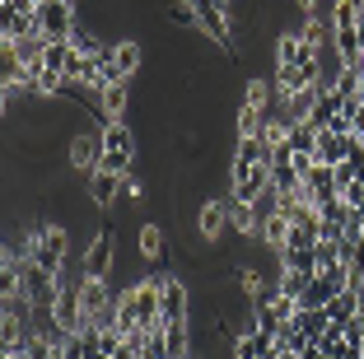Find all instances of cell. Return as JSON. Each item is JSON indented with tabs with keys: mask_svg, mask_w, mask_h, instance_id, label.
<instances>
[{
	"mask_svg": "<svg viewBox=\"0 0 364 359\" xmlns=\"http://www.w3.org/2000/svg\"><path fill=\"white\" fill-rule=\"evenodd\" d=\"M33 23H38V33H43L47 43L75 38V0H43L33 10Z\"/></svg>",
	"mask_w": 364,
	"mask_h": 359,
	"instance_id": "cell-2",
	"label": "cell"
},
{
	"mask_svg": "<svg viewBox=\"0 0 364 359\" xmlns=\"http://www.w3.org/2000/svg\"><path fill=\"white\" fill-rule=\"evenodd\" d=\"M299 10H304V14H313V10H318V0H299Z\"/></svg>",
	"mask_w": 364,
	"mask_h": 359,
	"instance_id": "cell-14",
	"label": "cell"
},
{
	"mask_svg": "<svg viewBox=\"0 0 364 359\" xmlns=\"http://www.w3.org/2000/svg\"><path fill=\"white\" fill-rule=\"evenodd\" d=\"M140 43L136 38H127V43H112V70H117V80H131V75L140 70Z\"/></svg>",
	"mask_w": 364,
	"mask_h": 359,
	"instance_id": "cell-11",
	"label": "cell"
},
{
	"mask_svg": "<svg viewBox=\"0 0 364 359\" xmlns=\"http://www.w3.org/2000/svg\"><path fill=\"white\" fill-rule=\"evenodd\" d=\"M229 224H234L238 233H262L257 205H243V201H229Z\"/></svg>",
	"mask_w": 364,
	"mask_h": 359,
	"instance_id": "cell-12",
	"label": "cell"
},
{
	"mask_svg": "<svg viewBox=\"0 0 364 359\" xmlns=\"http://www.w3.org/2000/svg\"><path fill=\"white\" fill-rule=\"evenodd\" d=\"M360 103H364V75H360Z\"/></svg>",
	"mask_w": 364,
	"mask_h": 359,
	"instance_id": "cell-15",
	"label": "cell"
},
{
	"mask_svg": "<svg viewBox=\"0 0 364 359\" xmlns=\"http://www.w3.org/2000/svg\"><path fill=\"white\" fill-rule=\"evenodd\" d=\"M80 275H85V280H107V275H112V233H98L94 243L85 247Z\"/></svg>",
	"mask_w": 364,
	"mask_h": 359,
	"instance_id": "cell-6",
	"label": "cell"
},
{
	"mask_svg": "<svg viewBox=\"0 0 364 359\" xmlns=\"http://www.w3.org/2000/svg\"><path fill=\"white\" fill-rule=\"evenodd\" d=\"M187 308H192L187 285H182V280H173V275H164V280H159V313H164V327H173V322H187Z\"/></svg>",
	"mask_w": 364,
	"mask_h": 359,
	"instance_id": "cell-5",
	"label": "cell"
},
{
	"mask_svg": "<svg viewBox=\"0 0 364 359\" xmlns=\"http://www.w3.org/2000/svg\"><path fill=\"white\" fill-rule=\"evenodd\" d=\"M98 98V117H103V127L107 122H127V80H117V85H107Z\"/></svg>",
	"mask_w": 364,
	"mask_h": 359,
	"instance_id": "cell-9",
	"label": "cell"
},
{
	"mask_svg": "<svg viewBox=\"0 0 364 359\" xmlns=\"http://www.w3.org/2000/svg\"><path fill=\"white\" fill-rule=\"evenodd\" d=\"M131 159H136V136H131V127L127 122H107L103 127V164H98V168L127 178Z\"/></svg>",
	"mask_w": 364,
	"mask_h": 359,
	"instance_id": "cell-3",
	"label": "cell"
},
{
	"mask_svg": "<svg viewBox=\"0 0 364 359\" xmlns=\"http://www.w3.org/2000/svg\"><path fill=\"white\" fill-rule=\"evenodd\" d=\"M103 164V131H80L70 140V168L75 173H98Z\"/></svg>",
	"mask_w": 364,
	"mask_h": 359,
	"instance_id": "cell-4",
	"label": "cell"
},
{
	"mask_svg": "<svg viewBox=\"0 0 364 359\" xmlns=\"http://www.w3.org/2000/svg\"><path fill=\"white\" fill-rule=\"evenodd\" d=\"M122 191H127V178L122 173H89V201L98 205V210H112V201H117Z\"/></svg>",
	"mask_w": 364,
	"mask_h": 359,
	"instance_id": "cell-7",
	"label": "cell"
},
{
	"mask_svg": "<svg viewBox=\"0 0 364 359\" xmlns=\"http://www.w3.org/2000/svg\"><path fill=\"white\" fill-rule=\"evenodd\" d=\"M196 229H201L205 243H220L225 229H229V196H225V201H205L201 215H196Z\"/></svg>",
	"mask_w": 364,
	"mask_h": 359,
	"instance_id": "cell-8",
	"label": "cell"
},
{
	"mask_svg": "<svg viewBox=\"0 0 364 359\" xmlns=\"http://www.w3.org/2000/svg\"><path fill=\"white\" fill-rule=\"evenodd\" d=\"M28 262L43 266L47 275H61V266H65V229H61V224H43V229H33Z\"/></svg>",
	"mask_w": 364,
	"mask_h": 359,
	"instance_id": "cell-1",
	"label": "cell"
},
{
	"mask_svg": "<svg viewBox=\"0 0 364 359\" xmlns=\"http://www.w3.org/2000/svg\"><path fill=\"white\" fill-rule=\"evenodd\" d=\"M164 247H168L164 229H159V224H145V229H140V257H145V262H159Z\"/></svg>",
	"mask_w": 364,
	"mask_h": 359,
	"instance_id": "cell-13",
	"label": "cell"
},
{
	"mask_svg": "<svg viewBox=\"0 0 364 359\" xmlns=\"http://www.w3.org/2000/svg\"><path fill=\"white\" fill-rule=\"evenodd\" d=\"M360 5H364V0H360Z\"/></svg>",
	"mask_w": 364,
	"mask_h": 359,
	"instance_id": "cell-16",
	"label": "cell"
},
{
	"mask_svg": "<svg viewBox=\"0 0 364 359\" xmlns=\"http://www.w3.org/2000/svg\"><path fill=\"white\" fill-rule=\"evenodd\" d=\"M271 355H276V341L262 336L257 327L243 331V336H234V359H271Z\"/></svg>",
	"mask_w": 364,
	"mask_h": 359,
	"instance_id": "cell-10",
	"label": "cell"
}]
</instances>
